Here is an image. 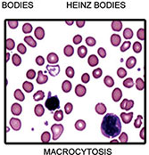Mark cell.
<instances>
[{
	"label": "cell",
	"instance_id": "6da1fadb",
	"mask_svg": "<svg viewBox=\"0 0 149 155\" xmlns=\"http://www.w3.org/2000/svg\"><path fill=\"white\" fill-rule=\"evenodd\" d=\"M101 132L106 138L118 137L122 132V123L119 117L114 113H107L102 120Z\"/></svg>",
	"mask_w": 149,
	"mask_h": 155
},
{
	"label": "cell",
	"instance_id": "7a4b0ae2",
	"mask_svg": "<svg viewBox=\"0 0 149 155\" xmlns=\"http://www.w3.org/2000/svg\"><path fill=\"white\" fill-rule=\"evenodd\" d=\"M45 106L50 111H56L60 108V101L57 95H51V92L48 93L46 101L45 102Z\"/></svg>",
	"mask_w": 149,
	"mask_h": 155
},
{
	"label": "cell",
	"instance_id": "3957f363",
	"mask_svg": "<svg viewBox=\"0 0 149 155\" xmlns=\"http://www.w3.org/2000/svg\"><path fill=\"white\" fill-rule=\"evenodd\" d=\"M64 130V128L62 124H54L51 127V131L53 134V140L56 141L60 138V137L62 136L63 132Z\"/></svg>",
	"mask_w": 149,
	"mask_h": 155
},
{
	"label": "cell",
	"instance_id": "277c9868",
	"mask_svg": "<svg viewBox=\"0 0 149 155\" xmlns=\"http://www.w3.org/2000/svg\"><path fill=\"white\" fill-rule=\"evenodd\" d=\"M9 125L14 131H19L21 128V122L17 118H12L9 121Z\"/></svg>",
	"mask_w": 149,
	"mask_h": 155
},
{
	"label": "cell",
	"instance_id": "5b68a950",
	"mask_svg": "<svg viewBox=\"0 0 149 155\" xmlns=\"http://www.w3.org/2000/svg\"><path fill=\"white\" fill-rule=\"evenodd\" d=\"M46 71L49 72V74L53 77H55L59 74L60 72V66L59 65H53V64H48L46 66Z\"/></svg>",
	"mask_w": 149,
	"mask_h": 155
},
{
	"label": "cell",
	"instance_id": "8992f818",
	"mask_svg": "<svg viewBox=\"0 0 149 155\" xmlns=\"http://www.w3.org/2000/svg\"><path fill=\"white\" fill-rule=\"evenodd\" d=\"M133 106H134V101H133V100L124 99V100L121 103V108H122V110H125V111H130Z\"/></svg>",
	"mask_w": 149,
	"mask_h": 155
},
{
	"label": "cell",
	"instance_id": "52a82bcc",
	"mask_svg": "<svg viewBox=\"0 0 149 155\" xmlns=\"http://www.w3.org/2000/svg\"><path fill=\"white\" fill-rule=\"evenodd\" d=\"M11 112L14 116H19L22 112V107L18 103H14L11 106Z\"/></svg>",
	"mask_w": 149,
	"mask_h": 155
},
{
	"label": "cell",
	"instance_id": "ba28073f",
	"mask_svg": "<svg viewBox=\"0 0 149 155\" xmlns=\"http://www.w3.org/2000/svg\"><path fill=\"white\" fill-rule=\"evenodd\" d=\"M86 93H87L86 87H84L81 84H79V85L76 86V87H75V94H76L77 96L82 97V96H84L86 95Z\"/></svg>",
	"mask_w": 149,
	"mask_h": 155
},
{
	"label": "cell",
	"instance_id": "9c48e42d",
	"mask_svg": "<svg viewBox=\"0 0 149 155\" xmlns=\"http://www.w3.org/2000/svg\"><path fill=\"white\" fill-rule=\"evenodd\" d=\"M122 91L118 87L115 88L112 94V98H113L114 102H119L122 99Z\"/></svg>",
	"mask_w": 149,
	"mask_h": 155
},
{
	"label": "cell",
	"instance_id": "30bf717a",
	"mask_svg": "<svg viewBox=\"0 0 149 155\" xmlns=\"http://www.w3.org/2000/svg\"><path fill=\"white\" fill-rule=\"evenodd\" d=\"M47 80H48V78H47V76H46V75H45V74L43 73V71H39L38 72V77H37V83H38V84H40V85H42V84H45V83H46V82H47Z\"/></svg>",
	"mask_w": 149,
	"mask_h": 155
},
{
	"label": "cell",
	"instance_id": "8fae6325",
	"mask_svg": "<svg viewBox=\"0 0 149 155\" xmlns=\"http://www.w3.org/2000/svg\"><path fill=\"white\" fill-rule=\"evenodd\" d=\"M121 118H122L123 123L129 124L131 121L132 118H133V112H129V113L122 112V113H121Z\"/></svg>",
	"mask_w": 149,
	"mask_h": 155
},
{
	"label": "cell",
	"instance_id": "7c38bea8",
	"mask_svg": "<svg viewBox=\"0 0 149 155\" xmlns=\"http://www.w3.org/2000/svg\"><path fill=\"white\" fill-rule=\"evenodd\" d=\"M47 62L49 64H56L59 61V57L55 53H50L48 55H47Z\"/></svg>",
	"mask_w": 149,
	"mask_h": 155
},
{
	"label": "cell",
	"instance_id": "4fadbf2b",
	"mask_svg": "<svg viewBox=\"0 0 149 155\" xmlns=\"http://www.w3.org/2000/svg\"><path fill=\"white\" fill-rule=\"evenodd\" d=\"M95 110H96V112L97 113V114H99V115H104L105 112H106V106L104 104H102V103H99V104H97V105H96V107H95Z\"/></svg>",
	"mask_w": 149,
	"mask_h": 155
},
{
	"label": "cell",
	"instance_id": "5bb4252c",
	"mask_svg": "<svg viewBox=\"0 0 149 155\" xmlns=\"http://www.w3.org/2000/svg\"><path fill=\"white\" fill-rule=\"evenodd\" d=\"M122 42V37L118 34H113L111 36V43L114 46H118Z\"/></svg>",
	"mask_w": 149,
	"mask_h": 155
},
{
	"label": "cell",
	"instance_id": "9a60e30c",
	"mask_svg": "<svg viewBox=\"0 0 149 155\" xmlns=\"http://www.w3.org/2000/svg\"><path fill=\"white\" fill-rule=\"evenodd\" d=\"M34 35L38 39H39V40L43 39L45 37V31H44L43 28H41V27L36 28V29L34 30Z\"/></svg>",
	"mask_w": 149,
	"mask_h": 155
},
{
	"label": "cell",
	"instance_id": "2e32d148",
	"mask_svg": "<svg viewBox=\"0 0 149 155\" xmlns=\"http://www.w3.org/2000/svg\"><path fill=\"white\" fill-rule=\"evenodd\" d=\"M98 62H99V60H98L97 56L95 55V54H91V55L89 57V59H88V63H89V66H91V67L97 66V65L98 64Z\"/></svg>",
	"mask_w": 149,
	"mask_h": 155
},
{
	"label": "cell",
	"instance_id": "e0dca14e",
	"mask_svg": "<svg viewBox=\"0 0 149 155\" xmlns=\"http://www.w3.org/2000/svg\"><path fill=\"white\" fill-rule=\"evenodd\" d=\"M34 112L36 114V116L38 117H42L45 113V109L44 106L41 104H37L34 108Z\"/></svg>",
	"mask_w": 149,
	"mask_h": 155
},
{
	"label": "cell",
	"instance_id": "ac0fdd59",
	"mask_svg": "<svg viewBox=\"0 0 149 155\" xmlns=\"http://www.w3.org/2000/svg\"><path fill=\"white\" fill-rule=\"evenodd\" d=\"M137 64V59L134 56H131L126 61V66L128 69H133Z\"/></svg>",
	"mask_w": 149,
	"mask_h": 155
},
{
	"label": "cell",
	"instance_id": "d6986e66",
	"mask_svg": "<svg viewBox=\"0 0 149 155\" xmlns=\"http://www.w3.org/2000/svg\"><path fill=\"white\" fill-rule=\"evenodd\" d=\"M22 88L26 93H31L34 89V86L31 82L30 81H25L22 84Z\"/></svg>",
	"mask_w": 149,
	"mask_h": 155
},
{
	"label": "cell",
	"instance_id": "ffe728a7",
	"mask_svg": "<svg viewBox=\"0 0 149 155\" xmlns=\"http://www.w3.org/2000/svg\"><path fill=\"white\" fill-rule=\"evenodd\" d=\"M112 29L114 31H121L122 29V22L120 21H114L111 24Z\"/></svg>",
	"mask_w": 149,
	"mask_h": 155
},
{
	"label": "cell",
	"instance_id": "44dd1931",
	"mask_svg": "<svg viewBox=\"0 0 149 155\" xmlns=\"http://www.w3.org/2000/svg\"><path fill=\"white\" fill-rule=\"evenodd\" d=\"M13 95H14V98L19 102H22L25 100V95H23V93L20 89H16L13 93Z\"/></svg>",
	"mask_w": 149,
	"mask_h": 155
},
{
	"label": "cell",
	"instance_id": "7402d4cb",
	"mask_svg": "<svg viewBox=\"0 0 149 155\" xmlns=\"http://www.w3.org/2000/svg\"><path fill=\"white\" fill-rule=\"evenodd\" d=\"M72 83L69 80H64L62 84V89L64 93H69L72 90Z\"/></svg>",
	"mask_w": 149,
	"mask_h": 155
},
{
	"label": "cell",
	"instance_id": "603a6c76",
	"mask_svg": "<svg viewBox=\"0 0 149 155\" xmlns=\"http://www.w3.org/2000/svg\"><path fill=\"white\" fill-rule=\"evenodd\" d=\"M75 129L79 131H82L86 129V122L83 120H79L75 122Z\"/></svg>",
	"mask_w": 149,
	"mask_h": 155
},
{
	"label": "cell",
	"instance_id": "cb8c5ba5",
	"mask_svg": "<svg viewBox=\"0 0 149 155\" xmlns=\"http://www.w3.org/2000/svg\"><path fill=\"white\" fill-rule=\"evenodd\" d=\"M45 98V93L42 91V90H38V92H36L34 95H33V99L36 101V102H39L41 100H43Z\"/></svg>",
	"mask_w": 149,
	"mask_h": 155
},
{
	"label": "cell",
	"instance_id": "d4e9b609",
	"mask_svg": "<svg viewBox=\"0 0 149 155\" xmlns=\"http://www.w3.org/2000/svg\"><path fill=\"white\" fill-rule=\"evenodd\" d=\"M63 53H64V54H65L67 57H71V56H72L73 54H74V48H73L72 46L68 45V46H66L64 47Z\"/></svg>",
	"mask_w": 149,
	"mask_h": 155
},
{
	"label": "cell",
	"instance_id": "484cf974",
	"mask_svg": "<svg viewBox=\"0 0 149 155\" xmlns=\"http://www.w3.org/2000/svg\"><path fill=\"white\" fill-rule=\"evenodd\" d=\"M77 53H78V55H79L80 58H84V57H86V55H87V54H88V49H87L86 46H80V47L78 48Z\"/></svg>",
	"mask_w": 149,
	"mask_h": 155
},
{
	"label": "cell",
	"instance_id": "4316f807",
	"mask_svg": "<svg viewBox=\"0 0 149 155\" xmlns=\"http://www.w3.org/2000/svg\"><path fill=\"white\" fill-rule=\"evenodd\" d=\"M24 41L31 47H36L37 46V42L34 40V38L31 36H27L24 37Z\"/></svg>",
	"mask_w": 149,
	"mask_h": 155
},
{
	"label": "cell",
	"instance_id": "83f0119b",
	"mask_svg": "<svg viewBox=\"0 0 149 155\" xmlns=\"http://www.w3.org/2000/svg\"><path fill=\"white\" fill-rule=\"evenodd\" d=\"M104 83L107 87H113L114 86V80L111 76H106L104 79Z\"/></svg>",
	"mask_w": 149,
	"mask_h": 155
},
{
	"label": "cell",
	"instance_id": "f1b7e54d",
	"mask_svg": "<svg viewBox=\"0 0 149 155\" xmlns=\"http://www.w3.org/2000/svg\"><path fill=\"white\" fill-rule=\"evenodd\" d=\"M133 35H134V33H133L132 29H130V28H126L123 30V37H124L125 39H131V38H132L133 37Z\"/></svg>",
	"mask_w": 149,
	"mask_h": 155
},
{
	"label": "cell",
	"instance_id": "f546056e",
	"mask_svg": "<svg viewBox=\"0 0 149 155\" xmlns=\"http://www.w3.org/2000/svg\"><path fill=\"white\" fill-rule=\"evenodd\" d=\"M14 46H15V43L12 38H7L5 40V48L8 51H12L14 48Z\"/></svg>",
	"mask_w": 149,
	"mask_h": 155
},
{
	"label": "cell",
	"instance_id": "4dcf8cb0",
	"mask_svg": "<svg viewBox=\"0 0 149 155\" xmlns=\"http://www.w3.org/2000/svg\"><path fill=\"white\" fill-rule=\"evenodd\" d=\"M12 62H13V65L14 66H20L21 65V58L19 56V54H13V56H12Z\"/></svg>",
	"mask_w": 149,
	"mask_h": 155
},
{
	"label": "cell",
	"instance_id": "1f68e13d",
	"mask_svg": "<svg viewBox=\"0 0 149 155\" xmlns=\"http://www.w3.org/2000/svg\"><path fill=\"white\" fill-rule=\"evenodd\" d=\"M63 119V112L61 110H56V112L54 114V120L55 121H62Z\"/></svg>",
	"mask_w": 149,
	"mask_h": 155
},
{
	"label": "cell",
	"instance_id": "d6a6232c",
	"mask_svg": "<svg viewBox=\"0 0 149 155\" xmlns=\"http://www.w3.org/2000/svg\"><path fill=\"white\" fill-rule=\"evenodd\" d=\"M123 86L126 88H131L134 86V81L131 78H128L125 80H123Z\"/></svg>",
	"mask_w": 149,
	"mask_h": 155
},
{
	"label": "cell",
	"instance_id": "836d02e7",
	"mask_svg": "<svg viewBox=\"0 0 149 155\" xmlns=\"http://www.w3.org/2000/svg\"><path fill=\"white\" fill-rule=\"evenodd\" d=\"M50 139H51V135L49 132L46 131L41 135V141L43 143H48L50 141Z\"/></svg>",
	"mask_w": 149,
	"mask_h": 155
},
{
	"label": "cell",
	"instance_id": "e575fe53",
	"mask_svg": "<svg viewBox=\"0 0 149 155\" xmlns=\"http://www.w3.org/2000/svg\"><path fill=\"white\" fill-rule=\"evenodd\" d=\"M22 31L25 33V34H29L32 31V25L30 23H24L23 26H22Z\"/></svg>",
	"mask_w": 149,
	"mask_h": 155
},
{
	"label": "cell",
	"instance_id": "d590c367",
	"mask_svg": "<svg viewBox=\"0 0 149 155\" xmlns=\"http://www.w3.org/2000/svg\"><path fill=\"white\" fill-rule=\"evenodd\" d=\"M65 74H66V76H67L69 79H72V78L74 77V74H75L73 68L71 67V66L67 67L66 70H65Z\"/></svg>",
	"mask_w": 149,
	"mask_h": 155
},
{
	"label": "cell",
	"instance_id": "8d00e7d4",
	"mask_svg": "<svg viewBox=\"0 0 149 155\" xmlns=\"http://www.w3.org/2000/svg\"><path fill=\"white\" fill-rule=\"evenodd\" d=\"M136 87H137V89L138 90H143L144 87H145V83H144V80L140 78H139L136 81Z\"/></svg>",
	"mask_w": 149,
	"mask_h": 155
},
{
	"label": "cell",
	"instance_id": "74e56055",
	"mask_svg": "<svg viewBox=\"0 0 149 155\" xmlns=\"http://www.w3.org/2000/svg\"><path fill=\"white\" fill-rule=\"evenodd\" d=\"M133 51L137 54L140 53L142 51V44L140 42H138V41L135 42L133 44Z\"/></svg>",
	"mask_w": 149,
	"mask_h": 155
},
{
	"label": "cell",
	"instance_id": "f35d334b",
	"mask_svg": "<svg viewBox=\"0 0 149 155\" xmlns=\"http://www.w3.org/2000/svg\"><path fill=\"white\" fill-rule=\"evenodd\" d=\"M142 120H143V116H141V115H139L138 118L135 120V121H134V127L136 129H140V127L142 126Z\"/></svg>",
	"mask_w": 149,
	"mask_h": 155
},
{
	"label": "cell",
	"instance_id": "ab89813d",
	"mask_svg": "<svg viewBox=\"0 0 149 155\" xmlns=\"http://www.w3.org/2000/svg\"><path fill=\"white\" fill-rule=\"evenodd\" d=\"M7 24H8V26H9L12 29H16V28L18 27L19 22H18V21H16V20H8V21H7Z\"/></svg>",
	"mask_w": 149,
	"mask_h": 155
},
{
	"label": "cell",
	"instance_id": "60d3db41",
	"mask_svg": "<svg viewBox=\"0 0 149 155\" xmlns=\"http://www.w3.org/2000/svg\"><path fill=\"white\" fill-rule=\"evenodd\" d=\"M117 75L120 79H123L126 77L127 75V71L124 68H119L118 71H117Z\"/></svg>",
	"mask_w": 149,
	"mask_h": 155
},
{
	"label": "cell",
	"instance_id": "b9f144b4",
	"mask_svg": "<svg viewBox=\"0 0 149 155\" xmlns=\"http://www.w3.org/2000/svg\"><path fill=\"white\" fill-rule=\"evenodd\" d=\"M92 73H93V77L95 79H99L103 75V71H102V70L100 68H97V69L94 70Z\"/></svg>",
	"mask_w": 149,
	"mask_h": 155
},
{
	"label": "cell",
	"instance_id": "7bdbcfd3",
	"mask_svg": "<svg viewBox=\"0 0 149 155\" xmlns=\"http://www.w3.org/2000/svg\"><path fill=\"white\" fill-rule=\"evenodd\" d=\"M72 109H73V105L71 104V103H67L64 106V112L67 115L71 114L72 112Z\"/></svg>",
	"mask_w": 149,
	"mask_h": 155
},
{
	"label": "cell",
	"instance_id": "ee69618b",
	"mask_svg": "<svg viewBox=\"0 0 149 155\" xmlns=\"http://www.w3.org/2000/svg\"><path fill=\"white\" fill-rule=\"evenodd\" d=\"M96 43H97L96 39H95L94 37H88L86 38V44H87L89 46H94L96 45Z\"/></svg>",
	"mask_w": 149,
	"mask_h": 155
},
{
	"label": "cell",
	"instance_id": "f6af8a7d",
	"mask_svg": "<svg viewBox=\"0 0 149 155\" xmlns=\"http://www.w3.org/2000/svg\"><path fill=\"white\" fill-rule=\"evenodd\" d=\"M131 46V43L130 41H125V42L122 45V46H121V51H122V52H126L128 49H130Z\"/></svg>",
	"mask_w": 149,
	"mask_h": 155
},
{
	"label": "cell",
	"instance_id": "bcb514c9",
	"mask_svg": "<svg viewBox=\"0 0 149 155\" xmlns=\"http://www.w3.org/2000/svg\"><path fill=\"white\" fill-rule=\"evenodd\" d=\"M17 51L21 54H24L26 52H27V49H26V46L23 45V44H19L17 46Z\"/></svg>",
	"mask_w": 149,
	"mask_h": 155
},
{
	"label": "cell",
	"instance_id": "7dc6e473",
	"mask_svg": "<svg viewBox=\"0 0 149 155\" xmlns=\"http://www.w3.org/2000/svg\"><path fill=\"white\" fill-rule=\"evenodd\" d=\"M26 77L29 79H33L36 77V72L34 70H29L26 73Z\"/></svg>",
	"mask_w": 149,
	"mask_h": 155
},
{
	"label": "cell",
	"instance_id": "c3c4849f",
	"mask_svg": "<svg viewBox=\"0 0 149 155\" xmlns=\"http://www.w3.org/2000/svg\"><path fill=\"white\" fill-rule=\"evenodd\" d=\"M137 36H138V38H139V39L144 40V39H145V29H139L138 30Z\"/></svg>",
	"mask_w": 149,
	"mask_h": 155
},
{
	"label": "cell",
	"instance_id": "681fc988",
	"mask_svg": "<svg viewBox=\"0 0 149 155\" xmlns=\"http://www.w3.org/2000/svg\"><path fill=\"white\" fill-rule=\"evenodd\" d=\"M36 63H37L38 66H42V65H44V63H45V59H44L42 56L38 55V56L36 58Z\"/></svg>",
	"mask_w": 149,
	"mask_h": 155
},
{
	"label": "cell",
	"instance_id": "f907efd6",
	"mask_svg": "<svg viewBox=\"0 0 149 155\" xmlns=\"http://www.w3.org/2000/svg\"><path fill=\"white\" fill-rule=\"evenodd\" d=\"M119 140L121 141V142H122V143H126V142H128V135L126 134V133H122L121 135H120V137H119Z\"/></svg>",
	"mask_w": 149,
	"mask_h": 155
},
{
	"label": "cell",
	"instance_id": "816d5d0a",
	"mask_svg": "<svg viewBox=\"0 0 149 155\" xmlns=\"http://www.w3.org/2000/svg\"><path fill=\"white\" fill-rule=\"evenodd\" d=\"M81 41H82V37H81L80 35H76V36H74V37H73V43H74L75 45L80 44Z\"/></svg>",
	"mask_w": 149,
	"mask_h": 155
},
{
	"label": "cell",
	"instance_id": "f5cc1de1",
	"mask_svg": "<svg viewBox=\"0 0 149 155\" xmlns=\"http://www.w3.org/2000/svg\"><path fill=\"white\" fill-rule=\"evenodd\" d=\"M97 53H98V54H99V56H100L101 58H105V57L106 56V51H105V49L103 48V47L98 48Z\"/></svg>",
	"mask_w": 149,
	"mask_h": 155
},
{
	"label": "cell",
	"instance_id": "db71d44e",
	"mask_svg": "<svg viewBox=\"0 0 149 155\" xmlns=\"http://www.w3.org/2000/svg\"><path fill=\"white\" fill-rule=\"evenodd\" d=\"M89 79H90V77H89V73H84L81 76V81L83 83H89Z\"/></svg>",
	"mask_w": 149,
	"mask_h": 155
},
{
	"label": "cell",
	"instance_id": "11a10c76",
	"mask_svg": "<svg viewBox=\"0 0 149 155\" xmlns=\"http://www.w3.org/2000/svg\"><path fill=\"white\" fill-rule=\"evenodd\" d=\"M76 25L79 28H83L85 25V21H76Z\"/></svg>",
	"mask_w": 149,
	"mask_h": 155
},
{
	"label": "cell",
	"instance_id": "9f6ffc18",
	"mask_svg": "<svg viewBox=\"0 0 149 155\" xmlns=\"http://www.w3.org/2000/svg\"><path fill=\"white\" fill-rule=\"evenodd\" d=\"M146 129H142L141 132H140V137L143 139V140H146Z\"/></svg>",
	"mask_w": 149,
	"mask_h": 155
},
{
	"label": "cell",
	"instance_id": "6f0895ef",
	"mask_svg": "<svg viewBox=\"0 0 149 155\" xmlns=\"http://www.w3.org/2000/svg\"><path fill=\"white\" fill-rule=\"evenodd\" d=\"M65 22H66V24H67V25H72L74 21H66Z\"/></svg>",
	"mask_w": 149,
	"mask_h": 155
},
{
	"label": "cell",
	"instance_id": "680465c9",
	"mask_svg": "<svg viewBox=\"0 0 149 155\" xmlns=\"http://www.w3.org/2000/svg\"><path fill=\"white\" fill-rule=\"evenodd\" d=\"M9 59H10V54L7 53V54H6V59H5V62H8Z\"/></svg>",
	"mask_w": 149,
	"mask_h": 155
}]
</instances>
